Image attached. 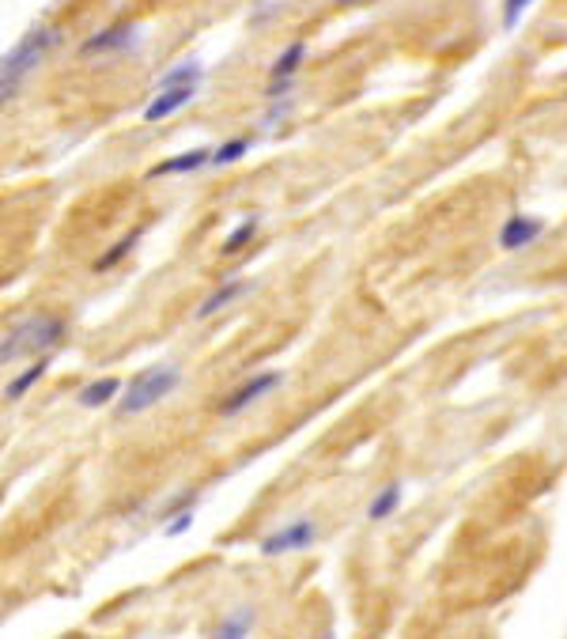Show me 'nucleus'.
Segmentation results:
<instances>
[{"label":"nucleus","instance_id":"1","mask_svg":"<svg viewBox=\"0 0 567 639\" xmlns=\"http://www.w3.org/2000/svg\"><path fill=\"white\" fill-rule=\"evenodd\" d=\"M57 42H61V27H31L12 50L0 57V103L16 99L19 87L27 84V76L50 57Z\"/></svg>","mask_w":567,"mask_h":639},{"label":"nucleus","instance_id":"2","mask_svg":"<svg viewBox=\"0 0 567 639\" xmlns=\"http://www.w3.org/2000/svg\"><path fill=\"white\" fill-rule=\"evenodd\" d=\"M178 382H182V367L178 363H152V367H144L137 371L129 386L121 382V394H118V416H140L155 409L159 401H167L178 390Z\"/></svg>","mask_w":567,"mask_h":639},{"label":"nucleus","instance_id":"3","mask_svg":"<svg viewBox=\"0 0 567 639\" xmlns=\"http://www.w3.org/2000/svg\"><path fill=\"white\" fill-rule=\"evenodd\" d=\"M65 318L61 314H35L27 322L12 326L4 337H0V363H16L23 356H42V352H53V348L65 341Z\"/></svg>","mask_w":567,"mask_h":639},{"label":"nucleus","instance_id":"4","mask_svg":"<svg viewBox=\"0 0 567 639\" xmlns=\"http://www.w3.org/2000/svg\"><path fill=\"white\" fill-rule=\"evenodd\" d=\"M318 541V522L314 519H295L288 526H280L273 534H265L258 541V553L261 556H292V553H303Z\"/></svg>","mask_w":567,"mask_h":639},{"label":"nucleus","instance_id":"5","mask_svg":"<svg viewBox=\"0 0 567 639\" xmlns=\"http://www.w3.org/2000/svg\"><path fill=\"white\" fill-rule=\"evenodd\" d=\"M280 382H284V375H280V371H258V375H250L246 382H239V386H235V390H231V394H227V398L216 405V413L227 416V420H231V416H239V413H246V409H250V405H258L265 394H273Z\"/></svg>","mask_w":567,"mask_h":639},{"label":"nucleus","instance_id":"6","mask_svg":"<svg viewBox=\"0 0 567 639\" xmlns=\"http://www.w3.org/2000/svg\"><path fill=\"white\" fill-rule=\"evenodd\" d=\"M140 42V27L137 23H110L103 31L87 35L80 42V61H95V57H110V53H125Z\"/></svg>","mask_w":567,"mask_h":639},{"label":"nucleus","instance_id":"7","mask_svg":"<svg viewBox=\"0 0 567 639\" xmlns=\"http://www.w3.org/2000/svg\"><path fill=\"white\" fill-rule=\"evenodd\" d=\"M197 99V84H178V87H159L152 95V103L144 106V121L155 125V121H167L171 114H178L182 106H189Z\"/></svg>","mask_w":567,"mask_h":639},{"label":"nucleus","instance_id":"8","mask_svg":"<svg viewBox=\"0 0 567 639\" xmlns=\"http://www.w3.org/2000/svg\"><path fill=\"white\" fill-rule=\"evenodd\" d=\"M541 231H545V220L515 212V216H507L503 227H499V250H507V254H511V250H522V246L537 242Z\"/></svg>","mask_w":567,"mask_h":639},{"label":"nucleus","instance_id":"9","mask_svg":"<svg viewBox=\"0 0 567 639\" xmlns=\"http://www.w3.org/2000/svg\"><path fill=\"white\" fill-rule=\"evenodd\" d=\"M208 159H212V148H189V152H178V156L155 163L144 178L155 182V178H174V174H197V171H205L208 167Z\"/></svg>","mask_w":567,"mask_h":639},{"label":"nucleus","instance_id":"10","mask_svg":"<svg viewBox=\"0 0 567 639\" xmlns=\"http://www.w3.org/2000/svg\"><path fill=\"white\" fill-rule=\"evenodd\" d=\"M50 367H53V352H42V356H35V363H27L16 379L4 386V401H23L27 394H31V390H35L38 382L50 375Z\"/></svg>","mask_w":567,"mask_h":639},{"label":"nucleus","instance_id":"11","mask_svg":"<svg viewBox=\"0 0 567 639\" xmlns=\"http://www.w3.org/2000/svg\"><path fill=\"white\" fill-rule=\"evenodd\" d=\"M246 292H250V284H246V280H239V277L224 280V284H220L216 292H208L205 299H201V307L193 311V318H201V322H205V318L220 314L224 307H231V303H235L239 295H246Z\"/></svg>","mask_w":567,"mask_h":639},{"label":"nucleus","instance_id":"12","mask_svg":"<svg viewBox=\"0 0 567 639\" xmlns=\"http://www.w3.org/2000/svg\"><path fill=\"white\" fill-rule=\"evenodd\" d=\"M144 231H148V227L137 224L133 231H129V235H121V239L114 242V246H106L103 254L95 258V265H91V269H95V273H110V269H118L121 261H125L129 254H133V250H137V242L144 239Z\"/></svg>","mask_w":567,"mask_h":639},{"label":"nucleus","instance_id":"13","mask_svg":"<svg viewBox=\"0 0 567 639\" xmlns=\"http://www.w3.org/2000/svg\"><path fill=\"white\" fill-rule=\"evenodd\" d=\"M118 394H121V379L118 375H106V379L87 382L84 390L76 394V401H80V409H103L110 401H118Z\"/></svg>","mask_w":567,"mask_h":639},{"label":"nucleus","instance_id":"14","mask_svg":"<svg viewBox=\"0 0 567 639\" xmlns=\"http://www.w3.org/2000/svg\"><path fill=\"white\" fill-rule=\"evenodd\" d=\"M303 61H307V42L303 38H295L288 50L280 53L273 61V69H269V80H295L299 69H303Z\"/></svg>","mask_w":567,"mask_h":639},{"label":"nucleus","instance_id":"15","mask_svg":"<svg viewBox=\"0 0 567 639\" xmlns=\"http://www.w3.org/2000/svg\"><path fill=\"white\" fill-rule=\"evenodd\" d=\"M258 227H261V216H246V220H239V224L227 231L220 254H224V258H235V254H242L250 242L258 239Z\"/></svg>","mask_w":567,"mask_h":639},{"label":"nucleus","instance_id":"16","mask_svg":"<svg viewBox=\"0 0 567 639\" xmlns=\"http://www.w3.org/2000/svg\"><path fill=\"white\" fill-rule=\"evenodd\" d=\"M401 500H405V488L401 484H386L382 492H378L375 500L367 503V519L371 522H386L390 515H397V507H401Z\"/></svg>","mask_w":567,"mask_h":639},{"label":"nucleus","instance_id":"17","mask_svg":"<svg viewBox=\"0 0 567 639\" xmlns=\"http://www.w3.org/2000/svg\"><path fill=\"white\" fill-rule=\"evenodd\" d=\"M201 80H205V65H201L197 57H186V61H178L174 69H167L163 76H159L155 91H159V87H178V84H197V87H201Z\"/></svg>","mask_w":567,"mask_h":639},{"label":"nucleus","instance_id":"18","mask_svg":"<svg viewBox=\"0 0 567 639\" xmlns=\"http://www.w3.org/2000/svg\"><path fill=\"white\" fill-rule=\"evenodd\" d=\"M254 148V137H231L224 140L220 148H212V159H208V167H231V163H239L246 159V152Z\"/></svg>","mask_w":567,"mask_h":639},{"label":"nucleus","instance_id":"19","mask_svg":"<svg viewBox=\"0 0 567 639\" xmlns=\"http://www.w3.org/2000/svg\"><path fill=\"white\" fill-rule=\"evenodd\" d=\"M254 624H258V617L250 613V609H239L235 617H227V621L216 624V636L224 639H239V636H250L254 632Z\"/></svg>","mask_w":567,"mask_h":639},{"label":"nucleus","instance_id":"20","mask_svg":"<svg viewBox=\"0 0 567 639\" xmlns=\"http://www.w3.org/2000/svg\"><path fill=\"white\" fill-rule=\"evenodd\" d=\"M201 503V488H178L171 500L159 507V515L155 519L163 522V519H171V515H178V511H189V507H197Z\"/></svg>","mask_w":567,"mask_h":639},{"label":"nucleus","instance_id":"21","mask_svg":"<svg viewBox=\"0 0 567 639\" xmlns=\"http://www.w3.org/2000/svg\"><path fill=\"white\" fill-rule=\"evenodd\" d=\"M193 522H197V507H189V511H178V515H171V519H163L159 526H163V537H182L193 530Z\"/></svg>","mask_w":567,"mask_h":639},{"label":"nucleus","instance_id":"22","mask_svg":"<svg viewBox=\"0 0 567 639\" xmlns=\"http://www.w3.org/2000/svg\"><path fill=\"white\" fill-rule=\"evenodd\" d=\"M533 0H503V31H515Z\"/></svg>","mask_w":567,"mask_h":639},{"label":"nucleus","instance_id":"23","mask_svg":"<svg viewBox=\"0 0 567 639\" xmlns=\"http://www.w3.org/2000/svg\"><path fill=\"white\" fill-rule=\"evenodd\" d=\"M292 114V99H269V110H265V125H280V121Z\"/></svg>","mask_w":567,"mask_h":639},{"label":"nucleus","instance_id":"24","mask_svg":"<svg viewBox=\"0 0 567 639\" xmlns=\"http://www.w3.org/2000/svg\"><path fill=\"white\" fill-rule=\"evenodd\" d=\"M341 8H352V4H367V0H337Z\"/></svg>","mask_w":567,"mask_h":639}]
</instances>
